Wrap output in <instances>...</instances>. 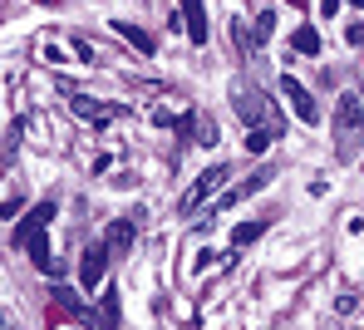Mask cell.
I'll use <instances>...</instances> for the list:
<instances>
[{
  "instance_id": "1",
  "label": "cell",
  "mask_w": 364,
  "mask_h": 330,
  "mask_svg": "<svg viewBox=\"0 0 364 330\" xmlns=\"http://www.w3.org/2000/svg\"><path fill=\"white\" fill-rule=\"evenodd\" d=\"M360 133H364V104L355 94H345V99L335 104V153L350 158L355 143H360Z\"/></svg>"
},
{
  "instance_id": "2",
  "label": "cell",
  "mask_w": 364,
  "mask_h": 330,
  "mask_svg": "<svg viewBox=\"0 0 364 330\" xmlns=\"http://www.w3.org/2000/svg\"><path fill=\"white\" fill-rule=\"evenodd\" d=\"M281 94H286V104H291V114L301 124H320V104L310 99V89H305L296 74H281Z\"/></svg>"
},
{
  "instance_id": "3",
  "label": "cell",
  "mask_w": 364,
  "mask_h": 330,
  "mask_svg": "<svg viewBox=\"0 0 364 330\" xmlns=\"http://www.w3.org/2000/svg\"><path fill=\"white\" fill-rule=\"evenodd\" d=\"M222 183H227V168H222V163H212V168H207V173H202L192 188H187V198H182V212H187V217H192V212H202V202L212 198Z\"/></svg>"
},
{
  "instance_id": "4",
  "label": "cell",
  "mask_w": 364,
  "mask_h": 330,
  "mask_svg": "<svg viewBox=\"0 0 364 330\" xmlns=\"http://www.w3.org/2000/svg\"><path fill=\"white\" fill-rule=\"evenodd\" d=\"M69 109H74L79 119H89V124H109V119L123 114L119 104H99V99H89V94H69Z\"/></svg>"
},
{
  "instance_id": "5",
  "label": "cell",
  "mask_w": 364,
  "mask_h": 330,
  "mask_svg": "<svg viewBox=\"0 0 364 330\" xmlns=\"http://www.w3.org/2000/svg\"><path fill=\"white\" fill-rule=\"evenodd\" d=\"M50 217H55V202L45 198V202H35V207H30V212H25V222H20V227H15V242H20V247H25V242H30V237H40V232H45V227H50Z\"/></svg>"
},
{
  "instance_id": "6",
  "label": "cell",
  "mask_w": 364,
  "mask_h": 330,
  "mask_svg": "<svg viewBox=\"0 0 364 330\" xmlns=\"http://www.w3.org/2000/svg\"><path fill=\"white\" fill-rule=\"evenodd\" d=\"M104 266H109V247L99 242V247H89V252L79 257V281H84V286L94 291V286L104 281Z\"/></svg>"
},
{
  "instance_id": "7",
  "label": "cell",
  "mask_w": 364,
  "mask_h": 330,
  "mask_svg": "<svg viewBox=\"0 0 364 330\" xmlns=\"http://www.w3.org/2000/svg\"><path fill=\"white\" fill-rule=\"evenodd\" d=\"M182 30L192 35V45L207 40V5L202 0H182Z\"/></svg>"
},
{
  "instance_id": "8",
  "label": "cell",
  "mask_w": 364,
  "mask_h": 330,
  "mask_svg": "<svg viewBox=\"0 0 364 330\" xmlns=\"http://www.w3.org/2000/svg\"><path fill=\"white\" fill-rule=\"evenodd\" d=\"M232 99H237V114H242L246 124H261L266 104H261V94H256L251 84H237V89H232Z\"/></svg>"
},
{
  "instance_id": "9",
  "label": "cell",
  "mask_w": 364,
  "mask_h": 330,
  "mask_svg": "<svg viewBox=\"0 0 364 330\" xmlns=\"http://www.w3.org/2000/svg\"><path fill=\"white\" fill-rule=\"evenodd\" d=\"M266 183H271V173H251V178H246L242 188H232V193H222V202H217V212H232L237 202H246L251 193H261Z\"/></svg>"
},
{
  "instance_id": "10",
  "label": "cell",
  "mask_w": 364,
  "mask_h": 330,
  "mask_svg": "<svg viewBox=\"0 0 364 330\" xmlns=\"http://www.w3.org/2000/svg\"><path fill=\"white\" fill-rule=\"evenodd\" d=\"M104 247H109V257H114V262H123V257H128V247H133V222H114Z\"/></svg>"
},
{
  "instance_id": "11",
  "label": "cell",
  "mask_w": 364,
  "mask_h": 330,
  "mask_svg": "<svg viewBox=\"0 0 364 330\" xmlns=\"http://www.w3.org/2000/svg\"><path fill=\"white\" fill-rule=\"evenodd\" d=\"M114 30H119V35L128 40V45H133V50H138V55H148V60H153V35H148L143 25H128V20H114Z\"/></svg>"
},
{
  "instance_id": "12",
  "label": "cell",
  "mask_w": 364,
  "mask_h": 330,
  "mask_svg": "<svg viewBox=\"0 0 364 330\" xmlns=\"http://www.w3.org/2000/svg\"><path fill=\"white\" fill-rule=\"evenodd\" d=\"M25 252H30V262L40 266V271H50V276H60V262L50 257V242H45V232H40V237H30V242H25Z\"/></svg>"
},
{
  "instance_id": "13",
  "label": "cell",
  "mask_w": 364,
  "mask_h": 330,
  "mask_svg": "<svg viewBox=\"0 0 364 330\" xmlns=\"http://www.w3.org/2000/svg\"><path fill=\"white\" fill-rule=\"evenodd\" d=\"M266 227H271V217H251V222H242V227L232 232V252H242V247H251V242H256V237H261Z\"/></svg>"
},
{
  "instance_id": "14",
  "label": "cell",
  "mask_w": 364,
  "mask_h": 330,
  "mask_svg": "<svg viewBox=\"0 0 364 330\" xmlns=\"http://www.w3.org/2000/svg\"><path fill=\"white\" fill-rule=\"evenodd\" d=\"M99 301H104V306H99V321H104V330H114V326H119V291L109 286Z\"/></svg>"
},
{
  "instance_id": "15",
  "label": "cell",
  "mask_w": 364,
  "mask_h": 330,
  "mask_svg": "<svg viewBox=\"0 0 364 330\" xmlns=\"http://www.w3.org/2000/svg\"><path fill=\"white\" fill-rule=\"evenodd\" d=\"M291 45H296V50H301V55H320V30H315V25H301V30H296V40H291Z\"/></svg>"
},
{
  "instance_id": "16",
  "label": "cell",
  "mask_w": 364,
  "mask_h": 330,
  "mask_svg": "<svg viewBox=\"0 0 364 330\" xmlns=\"http://www.w3.org/2000/svg\"><path fill=\"white\" fill-rule=\"evenodd\" d=\"M335 311H340V316H355V311H360V291H340Z\"/></svg>"
},
{
  "instance_id": "17",
  "label": "cell",
  "mask_w": 364,
  "mask_h": 330,
  "mask_svg": "<svg viewBox=\"0 0 364 330\" xmlns=\"http://www.w3.org/2000/svg\"><path fill=\"white\" fill-rule=\"evenodd\" d=\"M197 138H202V148H207V143H217V124H212L207 114H197Z\"/></svg>"
},
{
  "instance_id": "18",
  "label": "cell",
  "mask_w": 364,
  "mask_h": 330,
  "mask_svg": "<svg viewBox=\"0 0 364 330\" xmlns=\"http://www.w3.org/2000/svg\"><path fill=\"white\" fill-rule=\"evenodd\" d=\"M232 40L242 45V55H246V60H251V50H256V40L246 35V25H237V20H232Z\"/></svg>"
},
{
  "instance_id": "19",
  "label": "cell",
  "mask_w": 364,
  "mask_h": 330,
  "mask_svg": "<svg viewBox=\"0 0 364 330\" xmlns=\"http://www.w3.org/2000/svg\"><path fill=\"white\" fill-rule=\"evenodd\" d=\"M246 148H251V153H266V148H271V133H266V129H251Z\"/></svg>"
},
{
  "instance_id": "20",
  "label": "cell",
  "mask_w": 364,
  "mask_h": 330,
  "mask_svg": "<svg viewBox=\"0 0 364 330\" xmlns=\"http://www.w3.org/2000/svg\"><path fill=\"white\" fill-rule=\"evenodd\" d=\"M345 40L350 45H364V25H345Z\"/></svg>"
},
{
  "instance_id": "21",
  "label": "cell",
  "mask_w": 364,
  "mask_h": 330,
  "mask_svg": "<svg viewBox=\"0 0 364 330\" xmlns=\"http://www.w3.org/2000/svg\"><path fill=\"white\" fill-rule=\"evenodd\" d=\"M320 10H325V15H335V10H340V0H320Z\"/></svg>"
},
{
  "instance_id": "22",
  "label": "cell",
  "mask_w": 364,
  "mask_h": 330,
  "mask_svg": "<svg viewBox=\"0 0 364 330\" xmlns=\"http://www.w3.org/2000/svg\"><path fill=\"white\" fill-rule=\"evenodd\" d=\"M350 5H360V10H364V0H350Z\"/></svg>"
}]
</instances>
